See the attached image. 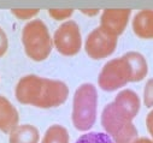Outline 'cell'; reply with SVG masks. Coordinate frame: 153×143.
Instances as JSON below:
<instances>
[{
  "mask_svg": "<svg viewBox=\"0 0 153 143\" xmlns=\"http://www.w3.org/2000/svg\"><path fill=\"white\" fill-rule=\"evenodd\" d=\"M140 98L135 91L124 89L104 107L101 125L114 143H134L139 138L133 119L140 111Z\"/></svg>",
  "mask_w": 153,
  "mask_h": 143,
  "instance_id": "cell-1",
  "label": "cell"
},
{
  "mask_svg": "<svg viewBox=\"0 0 153 143\" xmlns=\"http://www.w3.org/2000/svg\"><path fill=\"white\" fill-rule=\"evenodd\" d=\"M16 99L19 104L39 108H54L63 105L69 96V88L64 82L36 75H27L16 84Z\"/></svg>",
  "mask_w": 153,
  "mask_h": 143,
  "instance_id": "cell-2",
  "label": "cell"
},
{
  "mask_svg": "<svg viewBox=\"0 0 153 143\" xmlns=\"http://www.w3.org/2000/svg\"><path fill=\"white\" fill-rule=\"evenodd\" d=\"M148 72L145 57L139 52H128L121 58L107 61L98 77V84L105 91H115L129 82H140Z\"/></svg>",
  "mask_w": 153,
  "mask_h": 143,
  "instance_id": "cell-3",
  "label": "cell"
},
{
  "mask_svg": "<svg viewBox=\"0 0 153 143\" xmlns=\"http://www.w3.org/2000/svg\"><path fill=\"white\" fill-rule=\"evenodd\" d=\"M98 91L92 83L80 85L72 101V124L78 131H88L97 120Z\"/></svg>",
  "mask_w": 153,
  "mask_h": 143,
  "instance_id": "cell-4",
  "label": "cell"
},
{
  "mask_svg": "<svg viewBox=\"0 0 153 143\" xmlns=\"http://www.w3.org/2000/svg\"><path fill=\"white\" fill-rule=\"evenodd\" d=\"M22 43L25 54L34 61L47 59L53 49V40L48 28L41 19L28 22L22 30Z\"/></svg>",
  "mask_w": 153,
  "mask_h": 143,
  "instance_id": "cell-5",
  "label": "cell"
},
{
  "mask_svg": "<svg viewBox=\"0 0 153 143\" xmlns=\"http://www.w3.org/2000/svg\"><path fill=\"white\" fill-rule=\"evenodd\" d=\"M53 47L65 57H74L81 51L82 36L75 20H66L54 31Z\"/></svg>",
  "mask_w": 153,
  "mask_h": 143,
  "instance_id": "cell-6",
  "label": "cell"
},
{
  "mask_svg": "<svg viewBox=\"0 0 153 143\" xmlns=\"http://www.w3.org/2000/svg\"><path fill=\"white\" fill-rule=\"evenodd\" d=\"M118 37L104 30L101 26L95 28L86 39L84 49L88 57L95 60L105 59L116 51Z\"/></svg>",
  "mask_w": 153,
  "mask_h": 143,
  "instance_id": "cell-7",
  "label": "cell"
},
{
  "mask_svg": "<svg viewBox=\"0 0 153 143\" xmlns=\"http://www.w3.org/2000/svg\"><path fill=\"white\" fill-rule=\"evenodd\" d=\"M131 10H104L100 17V26L115 36H119L127 28Z\"/></svg>",
  "mask_w": 153,
  "mask_h": 143,
  "instance_id": "cell-8",
  "label": "cell"
},
{
  "mask_svg": "<svg viewBox=\"0 0 153 143\" xmlns=\"http://www.w3.org/2000/svg\"><path fill=\"white\" fill-rule=\"evenodd\" d=\"M19 114L9 99L0 95V131L10 134L18 125Z\"/></svg>",
  "mask_w": 153,
  "mask_h": 143,
  "instance_id": "cell-9",
  "label": "cell"
},
{
  "mask_svg": "<svg viewBox=\"0 0 153 143\" xmlns=\"http://www.w3.org/2000/svg\"><path fill=\"white\" fill-rule=\"evenodd\" d=\"M133 31L140 39H153V10L139 11L133 18Z\"/></svg>",
  "mask_w": 153,
  "mask_h": 143,
  "instance_id": "cell-10",
  "label": "cell"
},
{
  "mask_svg": "<svg viewBox=\"0 0 153 143\" xmlns=\"http://www.w3.org/2000/svg\"><path fill=\"white\" fill-rule=\"evenodd\" d=\"M39 130L30 124L17 125L9 134V143H39Z\"/></svg>",
  "mask_w": 153,
  "mask_h": 143,
  "instance_id": "cell-11",
  "label": "cell"
},
{
  "mask_svg": "<svg viewBox=\"0 0 153 143\" xmlns=\"http://www.w3.org/2000/svg\"><path fill=\"white\" fill-rule=\"evenodd\" d=\"M41 143H70V136L64 126L54 124L47 129Z\"/></svg>",
  "mask_w": 153,
  "mask_h": 143,
  "instance_id": "cell-12",
  "label": "cell"
},
{
  "mask_svg": "<svg viewBox=\"0 0 153 143\" xmlns=\"http://www.w3.org/2000/svg\"><path fill=\"white\" fill-rule=\"evenodd\" d=\"M75 143H114V141L104 132H88L82 135Z\"/></svg>",
  "mask_w": 153,
  "mask_h": 143,
  "instance_id": "cell-13",
  "label": "cell"
},
{
  "mask_svg": "<svg viewBox=\"0 0 153 143\" xmlns=\"http://www.w3.org/2000/svg\"><path fill=\"white\" fill-rule=\"evenodd\" d=\"M143 104L146 107H153V78L148 79L143 89Z\"/></svg>",
  "mask_w": 153,
  "mask_h": 143,
  "instance_id": "cell-14",
  "label": "cell"
},
{
  "mask_svg": "<svg viewBox=\"0 0 153 143\" xmlns=\"http://www.w3.org/2000/svg\"><path fill=\"white\" fill-rule=\"evenodd\" d=\"M74 10H58V9H50L48 10V15L56 20H64L66 18H69L72 16Z\"/></svg>",
  "mask_w": 153,
  "mask_h": 143,
  "instance_id": "cell-15",
  "label": "cell"
},
{
  "mask_svg": "<svg viewBox=\"0 0 153 143\" xmlns=\"http://www.w3.org/2000/svg\"><path fill=\"white\" fill-rule=\"evenodd\" d=\"M40 11L39 10H27V9H12L11 13L16 16L18 19H29L36 16Z\"/></svg>",
  "mask_w": 153,
  "mask_h": 143,
  "instance_id": "cell-16",
  "label": "cell"
},
{
  "mask_svg": "<svg viewBox=\"0 0 153 143\" xmlns=\"http://www.w3.org/2000/svg\"><path fill=\"white\" fill-rule=\"evenodd\" d=\"M7 48H9L7 35H6L5 30L0 26V58L3 56H5V53L7 52Z\"/></svg>",
  "mask_w": 153,
  "mask_h": 143,
  "instance_id": "cell-17",
  "label": "cell"
},
{
  "mask_svg": "<svg viewBox=\"0 0 153 143\" xmlns=\"http://www.w3.org/2000/svg\"><path fill=\"white\" fill-rule=\"evenodd\" d=\"M146 126H147V130L152 137V141H153V110L147 114V117H146Z\"/></svg>",
  "mask_w": 153,
  "mask_h": 143,
  "instance_id": "cell-18",
  "label": "cell"
},
{
  "mask_svg": "<svg viewBox=\"0 0 153 143\" xmlns=\"http://www.w3.org/2000/svg\"><path fill=\"white\" fill-rule=\"evenodd\" d=\"M134 143H153V141L150 140V138H146V137H140V138H137Z\"/></svg>",
  "mask_w": 153,
  "mask_h": 143,
  "instance_id": "cell-19",
  "label": "cell"
},
{
  "mask_svg": "<svg viewBox=\"0 0 153 143\" xmlns=\"http://www.w3.org/2000/svg\"><path fill=\"white\" fill-rule=\"evenodd\" d=\"M82 13H84V15H88V16H95L99 13V10H93V11H86V10H82Z\"/></svg>",
  "mask_w": 153,
  "mask_h": 143,
  "instance_id": "cell-20",
  "label": "cell"
}]
</instances>
